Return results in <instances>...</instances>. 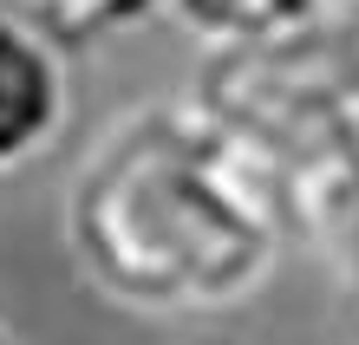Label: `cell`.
<instances>
[{
    "label": "cell",
    "instance_id": "5b68a950",
    "mask_svg": "<svg viewBox=\"0 0 359 345\" xmlns=\"http://www.w3.org/2000/svg\"><path fill=\"white\" fill-rule=\"evenodd\" d=\"M333 13H359V0H333Z\"/></svg>",
    "mask_w": 359,
    "mask_h": 345
},
{
    "label": "cell",
    "instance_id": "7a4b0ae2",
    "mask_svg": "<svg viewBox=\"0 0 359 345\" xmlns=\"http://www.w3.org/2000/svg\"><path fill=\"white\" fill-rule=\"evenodd\" d=\"M72 124V72L66 46L0 7V176L27 169L33 157L66 137Z\"/></svg>",
    "mask_w": 359,
    "mask_h": 345
},
{
    "label": "cell",
    "instance_id": "3957f363",
    "mask_svg": "<svg viewBox=\"0 0 359 345\" xmlns=\"http://www.w3.org/2000/svg\"><path fill=\"white\" fill-rule=\"evenodd\" d=\"M170 13L209 52L229 46H262V39H287L333 13V0H170Z\"/></svg>",
    "mask_w": 359,
    "mask_h": 345
},
{
    "label": "cell",
    "instance_id": "277c9868",
    "mask_svg": "<svg viewBox=\"0 0 359 345\" xmlns=\"http://www.w3.org/2000/svg\"><path fill=\"white\" fill-rule=\"evenodd\" d=\"M0 7H13L27 27L59 39L66 52H86V46H98V39L151 20L157 7H170V0H0Z\"/></svg>",
    "mask_w": 359,
    "mask_h": 345
},
{
    "label": "cell",
    "instance_id": "6da1fadb",
    "mask_svg": "<svg viewBox=\"0 0 359 345\" xmlns=\"http://www.w3.org/2000/svg\"><path fill=\"white\" fill-rule=\"evenodd\" d=\"M287 241L281 176L196 98L118 118L66 189L72 267L124 313H229Z\"/></svg>",
    "mask_w": 359,
    "mask_h": 345
}]
</instances>
